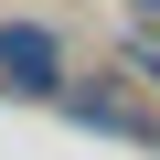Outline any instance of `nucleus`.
<instances>
[{
    "mask_svg": "<svg viewBox=\"0 0 160 160\" xmlns=\"http://www.w3.org/2000/svg\"><path fill=\"white\" fill-rule=\"evenodd\" d=\"M53 107H64V118H86V128H107V139H149V128H160V107L128 96L118 75H107V86H75V75H64V96H53Z\"/></svg>",
    "mask_w": 160,
    "mask_h": 160,
    "instance_id": "obj_2",
    "label": "nucleus"
},
{
    "mask_svg": "<svg viewBox=\"0 0 160 160\" xmlns=\"http://www.w3.org/2000/svg\"><path fill=\"white\" fill-rule=\"evenodd\" d=\"M0 86H11V96H64V43L43 32V22H0Z\"/></svg>",
    "mask_w": 160,
    "mask_h": 160,
    "instance_id": "obj_1",
    "label": "nucleus"
},
{
    "mask_svg": "<svg viewBox=\"0 0 160 160\" xmlns=\"http://www.w3.org/2000/svg\"><path fill=\"white\" fill-rule=\"evenodd\" d=\"M118 11H128V22H149V32H160V0H118Z\"/></svg>",
    "mask_w": 160,
    "mask_h": 160,
    "instance_id": "obj_3",
    "label": "nucleus"
}]
</instances>
